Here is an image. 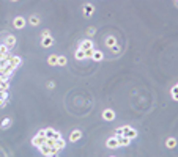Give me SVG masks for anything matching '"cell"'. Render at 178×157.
Instances as JSON below:
<instances>
[{
  "label": "cell",
  "instance_id": "d6a6232c",
  "mask_svg": "<svg viewBox=\"0 0 178 157\" xmlns=\"http://www.w3.org/2000/svg\"><path fill=\"white\" fill-rule=\"evenodd\" d=\"M13 2H16V0H13Z\"/></svg>",
  "mask_w": 178,
  "mask_h": 157
},
{
  "label": "cell",
  "instance_id": "cb8c5ba5",
  "mask_svg": "<svg viewBox=\"0 0 178 157\" xmlns=\"http://www.w3.org/2000/svg\"><path fill=\"white\" fill-rule=\"evenodd\" d=\"M172 99H173V101H178V90L177 88H175V86H173V88H172Z\"/></svg>",
  "mask_w": 178,
  "mask_h": 157
},
{
  "label": "cell",
  "instance_id": "5b68a950",
  "mask_svg": "<svg viewBox=\"0 0 178 157\" xmlns=\"http://www.w3.org/2000/svg\"><path fill=\"white\" fill-rule=\"evenodd\" d=\"M103 118H104L106 121H112L113 118H115V113H113V110H110V109L104 110V113H103Z\"/></svg>",
  "mask_w": 178,
  "mask_h": 157
},
{
  "label": "cell",
  "instance_id": "44dd1931",
  "mask_svg": "<svg viewBox=\"0 0 178 157\" xmlns=\"http://www.w3.org/2000/svg\"><path fill=\"white\" fill-rule=\"evenodd\" d=\"M106 44L109 46V47H112V46H115V44H117L115 38H113V36H109V38H107V41H106Z\"/></svg>",
  "mask_w": 178,
  "mask_h": 157
},
{
  "label": "cell",
  "instance_id": "83f0119b",
  "mask_svg": "<svg viewBox=\"0 0 178 157\" xmlns=\"http://www.w3.org/2000/svg\"><path fill=\"white\" fill-rule=\"evenodd\" d=\"M7 102H8V101H5V99H0V109H3V107L7 105Z\"/></svg>",
  "mask_w": 178,
  "mask_h": 157
},
{
  "label": "cell",
  "instance_id": "4fadbf2b",
  "mask_svg": "<svg viewBox=\"0 0 178 157\" xmlns=\"http://www.w3.org/2000/svg\"><path fill=\"white\" fill-rule=\"evenodd\" d=\"M10 63H11L13 66H16V68H17V66L22 63V60H21V57H13V55H11V57H10Z\"/></svg>",
  "mask_w": 178,
  "mask_h": 157
},
{
  "label": "cell",
  "instance_id": "8992f818",
  "mask_svg": "<svg viewBox=\"0 0 178 157\" xmlns=\"http://www.w3.org/2000/svg\"><path fill=\"white\" fill-rule=\"evenodd\" d=\"M117 141H118V146H128V145L131 143V140L128 138V137H125V135L117 137Z\"/></svg>",
  "mask_w": 178,
  "mask_h": 157
},
{
  "label": "cell",
  "instance_id": "52a82bcc",
  "mask_svg": "<svg viewBox=\"0 0 178 157\" xmlns=\"http://www.w3.org/2000/svg\"><path fill=\"white\" fill-rule=\"evenodd\" d=\"M13 24H14V27H16V28H24V27H25V19L19 16V17H16V19H14Z\"/></svg>",
  "mask_w": 178,
  "mask_h": 157
},
{
  "label": "cell",
  "instance_id": "1f68e13d",
  "mask_svg": "<svg viewBox=\"0 0 178 157\" xmlns=\"http://www.w3.org/2000/svg\"><path fill=\"white\" fill-rule=\"evenodd\" d=\"M0 75H2V72H0Z\"/></svg>",
  "mask_w": 178,
  "mask_h": 157
},
{
  "label": "cell",
  "instance_id": "2e32d148",
  "mask_svg": "<svg viewBox=\"0 0 178 157\" xmlns=\"http://www.w3.org/2000/svg\"><path fill=\"white\" fill-rule=\"evenodd\" d=\"M74 57L77 58V60H85V52L80 50V49H77V50H76V54H74Z\"/></svg>",
  "mask_w": 178,
  "mask_h": 157
},
{
  "label": "cell",
  "instance_id": "ba28073f",
  "mask_svg": "<svg viewBox=\"0 0 178 157\" xmlns=\"http://www.w3.org/2000/svg\"><path fill=\"white\" fill-rule=\"evenodd\" d=\"M80 137H82V132L80 130H74V132H71V135H69V141H77L80 140Z\"/></svg>",
  "mask_w": 178,
  "mask_h": 157
},
{
  "label": "cell",
  "instance_id": "30bf717a",
  "mask_svg": "<svg viewBox=\"0 0 178 157\" xmlns=\"http://www.w3.org/2000/svg\"><path fill=\"white\" fill-rule=\"evenodd\" d=\"M52 43H54V41H52L51 36H43V41H41V46H43V47H51Z\"/></svg>",
  "mask_w": 178,
  "mask_h": 157
},
{
  "label": "cell",
  "instance_id": "3957f363",
  "mask_svg": "<svg viewBox=\"0 0 178 157\" xmlns=\"http://www.w3.org/2000/svg\"><path fill=\"white\" fill-rule=\"evenodd\" d=\"M123 135H125V137H128L129 140H133V138H136V137H137V132H136V129H133V127L125 126V132H123Z\"/></svg>",
  "mask_w": 178,
  "mask_h": 157
},
{
  "label": "cell",
  "instance_id": "6da1fadb",
  "mask_svg": "<svg viewBox=\"0 0 178 157\" xmlns=\"http://www.w3.org/2000/svg\"><path fill=\"white\" fill-rule=\"evenodd\" d=\"M46 140H47V138H46V135H44V129H43V130H40V132H38V135H35V137H33V140H32V145H33L35 148H38V149H40V148H41L43 145H46Z\"/></svg>",
  "mask_w": 178,
  "mask_h": 157
},
{
  "label": "cell",
  "instance_id": "7a4b0ae2",
  "mask_svg": "<svg viewBox=\"0 0 178 157\" xmlns=\"http://www.w3.org/2000/svg\"><path fill=\"white\" fill-rule=\"evenodd\" d=\"M44 135L46 138H54V140H57V138H60V132H57L55 129H44Z\"/></svg>",
  "mask_w": 178,
  "mask_h": 157
},
{
  "label": "cell",
  "instance_id": "ac0fdd59",
  "mask_svg": "<svg viewBox=\"0 0 178 157\" xmlns=\"http://www.w3.org/2000/svg\"><path fill=\"white\" fill-rule=\"evenodd\" d=\"M165 145H167V148H175V146H177V140H175L173 137H170V138H167Z\"/></svg>",
  "mask_w": 178,
  "mask_h": 157
},
{
  "label": "cell",
  "instance_id": "484cf974",
  "mask_svg": "<svg viewBox=\"0 0 178 157\" xmlns=\"http://www.w3.org/2000/svg\"><path fill=\"white\" fill-rule=\"evenodd\" d=\"M93 50H95V49H88V50H85V58H92Z\"/></svg>",
  "mask_w": 178,
  "mask_h": 157
},
{
  "label": "cell",
  "instance_id": "8fae6325",
  "mask_svg": "<svg viewBox=\"0 0 178 157\" xmlns=\"http://www.w3.org/2000/svg\"><path fill=\"white\" fill-rule=\"evenodd\" d=\"M14 44H16V38H14V36H11V35H10V36L7 38V43H5V46H7V47H8V50H10V49L13 47Z\"/></svg>",
  "mask_w": 178,
  "mask_h": 157
},
{
  "label": "cell",
  "instance_id": "9a60e30c",
  "mask_svg": "<svg viewBox=\"0 0 178 157\" xmlns=\"http://www.w3.org/2000/svg\"><path fill=\"white\" fill-rule=\"evenodd\" d=\"M8 55V47L5 44H2L0 46V60H2V58H5Z\"/></svg>",
  "mask_w": 178,
  "mask_h": 157
},
{
  "label": "cell",
  "instance_id": "f546056e",
  "mask_svg": "<svg viewBox=\"0 0 178 157\" xmlns=\"http://www.w3.org/2000/svg\"><path fill=\"white\" fill-rule=\"evenodd\" d=\"M175 88H177V90H178V83H177V85H175Z\"/></svg>",
  "mask_w": 178,
  "mask_h": 157
},
{
  "label": "cell",
  "instance_id": "9c48e42d",
  "mask_svg": "<svg viewBox=\"0 0 178 157\" xmlns=\"http://www.w3.org/2000/svg\"><path fill=\"white\" fill-rule=\"evenodd\" d=\"M106 146H107V148H110V149H112V148H117V146H118V141H117V137H110L109 140H107Z\"/></svg>",
  "mask_w": 178,
  "mask_h": 157
},
{
  "label": "cell",
  "instance_id": "f1b7e54d",
  "mask_svg": "<svg viewBox=\"0 0 178 157\" xmlns=\"http://www.w3.org/2000/svg\"><path fill=\"white\" fill-rule=\"evenodd\" d=\"M95 28H90V30H88V35H90V36H92V35H95Z\"/></svg>",
  "mask_w": 178,
  "mask_h": 157
},
{
  "label": "cell",
  "instance_id": "e0dca14e",
  "mask_svg": "<svg viewBox=\"0 0 178 157\" xmlns=\"http://www.w3.org/2000/svg\"><path fill=\"white\" fill-rule=\"evenodd\" d=\"M55 148H57L58 151L62 149V148H65V141L62 140V137H60V138H57V140H55Z\"/></svg>",
  "mask_w": 178,
  "mask_h": 157
},
{
  "label": "cell",
  "instance_id": "7402d4cb",
  "mask_svg": "<svg viewBox=\"0 0 178 157\" xmlns=\"http://www.w3.org/2000/svg\"><path fill=\"white\" fill-rule=\"evenodd\" d=\"M38 24H40V19H38L36 16H32L30 17V25H33V27H35V25H38Z\"/></svg>",
  "mask_w": 178,
  "mask_h": 157
},
{
  "label": "cell",
  "instance_id": "4316f807",
  "mask_svg": "<svg viewBox=\"0 0 178 157\" xmlns=\"http://www.w3.org/2000/svg\"><path fill=\"white\" fill-rule=\"evenodd\" d=\"M10 123H11V121H10V118H5V120H3V123H2V126H3V127H8V126H10Z\"/></svg>",
  "mask_w": 178,
  "mask_h": 157
},
{
  "label": "cell",
  "instance_id": "4dcf8cb0",
  "mask_svg": "<svg viewBox=\"0 0 178 157\" xmlns=\"http://www.w3.org/2000/svg\"><path fill=\"white\" fill-rule=\"evenodd\" d=\"M177 7H178V0H177Z\"/></svg>",
  "mask_w": 178,
  "mask_h": 157
},
{
  "label": "cell",
  "instance_id": "d6986e66",
  "mask_svg": "<svg viewBox=\"0 0 178 157\" xmlns=\"http://www.w3.org/2000/svg\"><path fill=\"white\" fill-rule=\"evenodd\" d=\"M47 63L51 66H57V55H51V57L47 58Z\"/></svg>",
  "mask_w": 178,
  "mask_h": 157
},
{
  "label": "cell",
  "instance_id": "d4e9b609",
  "mask_svg": "<svg viewBox=\"0 0 178 157\" xmlns=\"http://www.w3.org/2000/svg\"><path fill=\"white\" fill-rule=\"evenodd\" d=\"M125 132V127H118V129L115 130V137H121Z\"/></svg>",
  "mask_w": 178,
  "mask_h": 157
},
{
  "label": "cell",
  "instance_id": "7c38bea8",
  "mask_svg": "<svg viewBox=\"0 0 178 157\" xmlns=\"http://www.w3.org/2000/svg\"><path fill=\"white\" fill-rule=\"evenodd\" d=\"M103 52L101 50H93V55H92V58L93 60H95V61H101V60H103Z\"/></svg>",
  "mask_w": 178,
  "mask_h": 157
},
{
  "label": "cell",
  "instance_id": "603a6c76",
  "mask_svg": "<svg viewBox=\"0 0 178 157\" xmlns=\"http://www.w3.org/2000/svg\"><path fill=\"white\" fill-rule=\"evenodd\" d=\"M46 146L55 148V140H54V138H47V140H46Z\"/></svg>",
  "mask_w": 178,
  "mask_h": 157
},
{
  "label": "cell",
  "instance_id": "ffe728a7",
  "mask_svg": "<svg viewBox=\"0 0 178 157\" xmlns=\"http://www.w3.org/2000/svg\"><path fill=\"white\" fill-rule=\"evenodd\" d=\"M66 65V57H57V66H65Z\"/></svg>",
  "mask_w": 178,
  "mask_h": 157
},
{
  "label": "cell",
  "instance_id": "5bb4252c",
  "mask_svg": "<svg viewBox=\"0 0 178 157\" xmlns=\"http://www.w3.org/2000/svg\"><path fill=\"white\" fill-rule=\"evenodd\" d=\"M93 11H95V8H93V5H85V7H84V14H85V16H92L93 14Z\"/></svg>",
  "mask_w": 178,
  "mask_h": 157
},
{
  "label": "cell",
  "instance_id": "277c9868",
  "mask_svg": "<svg viewBox=\"0 0 178 157\" xmlns=\"http://www.w3.org/2000/svg\"><path fill=\"white\" fill-rule=\"evenodd\" d=\"M79 49L80 50H88V49H93V41H90V39H85V41H80V44H79Z\"/></svg>",
  "mask_w": 178,
  "mask_h": 157
}]
</instances>
